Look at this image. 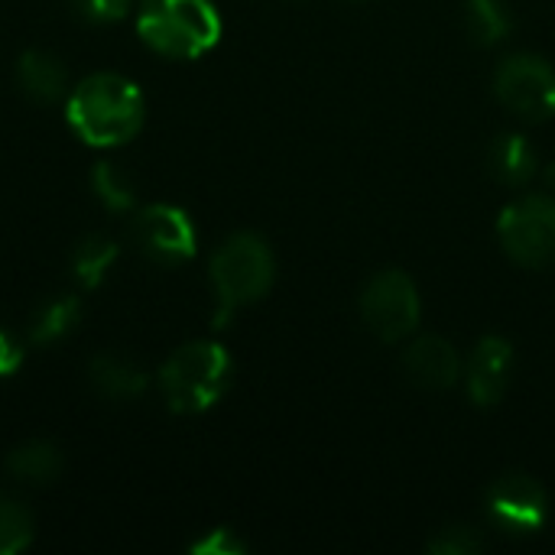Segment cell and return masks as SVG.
<instances>
[{"mask_svg":"<svg viewBox=\"0 0 555 555\" xmlns=\"http://www.w3.org/2000/svg\"><path fill=\"white\" fill-rule=\"evenodd\" d=\"M426 550L436 555H472L481 550V537L472 533L468 527H449L436 540H429Z\"/></svg>","mask_w":555,"mask_h":555,"instance_id":"44dd1931","label":"cell"},{"mask_svg":"<svg viewBox=\"0 0 555 555\" xmlns=\"http://www.w3.org/2000/svg\"><path fill=\"white\" fill-rule=\"evenodd\" d=\"M143 91L114 72L88 75L68 98V127L91 146H117L143 127Z\"/></svg>","mask_w":555,"mask_h":555,"instance_id":"6da1fadb","label":"cell"},{"mask_svg":"<svg viewBox=\"0 0 555 555\" xmlns=\"http://www.w3.org/2000/svg\"><path fill=\"white\" fill-rule=\"evenodd\" d=\"M65 81L68 72L59 62V55L46 52V49H26L16 62V85L26 98L33 101H55L65 94Z\"/></svg>","mask_w":555,"mask_h":555,"instance_id":"7c38bea8","label":"cell"},{"mask_svg":"<svg viewBox=\"0 0 555 555\" xmlns=\"http://www.w3.org/2000/svg\"><path fill=\"white\" fill-rule=\"evenodd\" d=\"M546 185H550V189H555V163H550V166H546Z\"/></svg>","mask_w":555,"mask_h":555,"instance_id":"d4e9b609","label":"cell"},{"mask_svg":"<svg viewBox=\"0 0 555 555\" xmlns=\"http://www.w3.org/2000/svg\"><path fill=\"white\" fill-rule=\"evenodd\" d=\"M420 289L403 270L377 273L361 293V319L387 345L406 341L420 328Z\"/></svg>","mask_w":555,"mask_h":555,"instance_id":"8992f818","label":"cell"},{"mask_svg":"<svg viewBox=\"0 0 555 555\" xmlns=\"http://www.w3.org/2000/svg\"><path fill=\"white\" fill-rule=\"evenodd\" d=\"M78 10L94 23H117L127 16L130 0H78Z\"/></svg>","mask_w":555,"mask_h":555,"instance_id":"603a6c76","label":"cell"},{"mask_svg":"<svg viewBox=\"0 0 555 555\" xmlns=\"http://www.w3.org/2000/svg\"><path fill=\"white\" fill-rule=\"evenodd\" d=\"M488 517L514 533V537H530L540 533L550 520V498L546 488L524 475V472H511L504 478H498L488 491Z\"/></svg>","mask_w":555,"mask_h":555,"instance_id":"ba28073f","label":"cell"},{"mask_svg":"<svg viewBox=\"0 0 555 555\" xmlns=\"http://www.w3.org/2000/svg\"><path fill=\"white\" fill-rule=\"evenodd\" d=\"M33 543V517L29 511L10 498L0 494V555H13Z\"/></svg>","mask_w":555,"mask_h":555,"instance_id":"d6986e66","label":"cell"},{"mask_svg":"<svg viewBox=\"0 0 555 555\" xmlns=\"http://www.w3.org/2000/svg\"><path fill=\"white\" fill-rule=\"evenodd\" d=\"M20 364H23V348H20L7 332H0V377L16 374Z\"/></svg>","mask_w":555,"mask_h":555,"instance_id":"cb8c5ba5","label":"cell"},{"mask_svg":"<svg viewBox=\"0 0 555 555\" xmlns=\"http://www.w3.org/2000/svg\"><path fill=\"white\" fill-rule=\"evenodd\" d=\"M192 553L198 555H237L244 553V543L231 533V530H211L205 540H198L195 546H192Z\"/></svg>","mask_w":555,"mask_h":555,"instance_id":"7402d4cb","label":"cell"},{"mask_svg":"<svg viewBox=\"0 0 555 555\" xmlns=\"http://www.w3.org/2000/svg\"><path fill=\"white\" fill-rule=\"evenodd\" d=\"M403 371L416 387H426V390H449L465 374L459 351L439 335L416 338L403 351Z\"/></svg>","mask_w":555,"mask_h":555,"instance_id":"8fae6325","label":"cell"},{"mask_svg":"<svg viewBox=\"0 0 555 555\" xmlns=\"http://www.w3.org/2000/svg\"><path fill=\"white\" fill-rule=\"evenodd\" d=\"M511 13L501 0H465V29L478 46H498L511 36Z\"/></svg>","mask_w":555,"mask_h":555,"instance_id":"2e32d148","label":"cell"},{"mask_svg":"<svg viewBox=\"0 0 555 555\" xmlns=\"http://www.w3.org/2000/svg\"><path fill=\"white\" fill-rule=\"evenodd\" d=\"M140 39L169 59H198L221 39V13L211 0H140Z\"/></svg>","mask_w":555,"mask_h":555,"instance_id":"7a4b0ae2","label":"cell"},{"mask_svg":"<svg viewBox=\"0 0 555 555\" xmlns=\"http://www.w3.org/2000/svg\"><path fill=\"white\" fill-rule=\"evenodd\" d=\"M117 260V244L111 237H101V234H88L78 247H75V257H72V270L78 276V283L85 289H94L101 286V280L107 276V270L114 267Z\"/></svg>","mask_w":555,"mask_h":555,"instance_id":"ac0fdd59","label":"cell"},{"mask_svg":"<svg viewBox=\"0 0 555 555\" xmlns=\"http://www.w3.org/2000/svg\"><path fill=\"white\" fill-rule=\"evenodd\" d=\"M511 374H514V345L501 335H485L475 345L472 361L465 367L472 403L485 410L498 406L511 387Z\"/></svg>","mask_w":555,"mask_h":555,"instance_id":"30bf717a","label":"cell"},{"mask_svg":"<svg viewBox=\"0 0 555 555\" xmlns=\"http://www.w3.org/2000/svg\"><path fill=\"white\" fill-rule=\"evenodd\" d=\"M494 94L524 120H550L555 114V68L543 55H511L498 65Z\"/></svg>","mask_w":555,"mask_h":555,"instance_id":"52a82bcc","label":"cell"},{"mask_svg":"<svg viewBox=\"0 0 555 555\" xmlns=\"http://www.w3.org/2000/svg\"><path fill=\"white\" fill-rule=\"evenodd\" d=\"M91 384L111 400H133L146 390V374L137 361L120 354H98L91 361Z\"/></svg>","mask_w":555,"mask_h":555,"instance_id":"5bb4252c","label":"cell"},{"mask_svg":"<svg viewBox=\"0 0 555 555\" xmlns=\"http://www.w3.org/2000/svg\"><path fill=\"white\" fill-rule=\"evenodd\" d=\"M78 315H81V302L75 296H55L33 315L29 338L36 345H52L78 325Z\"/></svg>","mask_w":555,"mask_h":555,"instance_id":"e0dca14e","label":"cell"},{"mask_svg":"<svg viewBox=\"0 0 555 555\" xmlns=\"http://www.w3.org/2000/svg\"><path fill=\"white\" fill-rule=\"evenodd\" d=\"M231 354L218 341L182 345L159 371V387L172 413H205L231 387Z\"/></svg>","mask_w":555,"mask_h":555,"instance_id":"277c9868","label":"cell"},{"mask_svg":"<svg viewBox=\"0 0 555 555\" xmlns=\"http://www.w3.org/2000/svg\"><path fill=\"white\" fill-rule=\"evenodd\" d=\"M91 185H94V195H98L111 211H130L133 202H137L133 182H130L127 172H120L114 163H98V166L91 169Z\"/></svg>","mask_w":555,"mask_h":555,"instance_id":"ffe728a7","label":"cell"},{"mask_svg":"<svg viewBox=\"0 0 555 555\" xmlns=\"http://www.w3.org/2000/svg\"><path fill=\"white\" fill-rule=\"evenodd\" d=\"M133 244L156 263L172 267L195 257V224L176 205H150L133 218Z\"/></svg>","mask_w":555,"mask_h":555,"instance_id":"9c48e42d","label":"cell"},{"mask_svg":"<svg viewBox=\"0 0 555 555\" xmlns=\"http://www.w3.org/2000/svg\"><path fill=\"white\" fill-rule=\"evenodd\" d=\"M537 150L524 133H504L488 150V169L501 185L524 189L537 176Z\"/></svg>","mask_w":555,"mask_h":555,"instance_id":"4fadbf2b","label":"cell"},{"mask_svg":"<svg viewBox=\"0 0 555 555\" xmlns=\"http://www.w3.org/2000/svg\"><path fill=\"white\" fill-rule=\"evenodd\" d=\"M276 260L270 244L260 234L241 231L231 234L211 257V283L218 293V315L215 325H228V319L257 299H263L273 286Z\"/></svg>","mask_w":555,"mask_h":555,"instance_id":"3957f363","label":"cell"},{"mask_svg":"<svg viewBox=\"0 0 555 555\" xmlns=\"http://www.w3.org/2000/svg\"><path fill=\"white\" fill-rule=\"evenodd\" d=\"M498 237L520 267L543 270L555 260V198L524 195L498 215Z\"/></svg>","mask_w":555,"mask_h":555,"instance_id":"5b68a950","label":"cell"},{"mask_svg":"<svg viewBox=\"0 0 555 555\" xmlns=\"http://www.w3.org/2000/svg\"><path fill=\"white\" fill-rule=\"evenodd\" d=\"M7 472L23 485H49L62 475V452L52 442H26L7 455Z\"/></svg>","mask_w":555,"mask_h":555,"instance_id":"9a60e30c","label":"cell"}]
</instances>
